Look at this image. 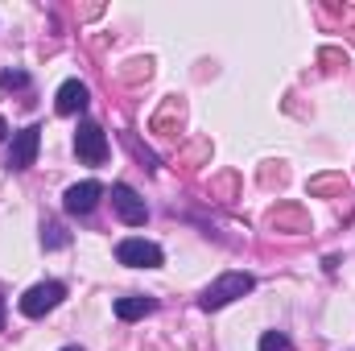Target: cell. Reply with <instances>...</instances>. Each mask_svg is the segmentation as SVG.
I'll use <instances>...</instances> for the list:
<instances>
[{"label": "cell", "mask_w": 355, "mask_h": 351, "mask_svg": "<svg viewBox=\"0 0 355 351\" xmlns=\"http://www.w3.org/2000/svg\"><path fill=\"white\" fill-rule=\"evenodd\" d=\"M116 261L128 264V268H162V248L153 244V240H141V236H128V240H120L116 244Z\"/></svg>", "instance_id": "3957f363"}, {"label": "cell", "mask_w": 355, "mask_h": 351, "mask_svg": "<svg viewBox=\"0 0 355 351\" xmlns=\"http://www.w3.org/2000/svg\"><path fill=\"white\" fill-rule=\"evenodd\" d=\"M91 103V91L87 83H79V79H67L62 87H58V95H54V108L62 112V116H79V112H87Z\"/></svg>", "instance_id": "ba28073f"}, {"label": "cell", "mask_w": 355, "mask_h": 351, "mask_svg": "<svg viewBox=\"0 0 355 351\" xmlns=\"http://www.w3.org/2000/svg\"><path fill=\"white\" fill-rule=\"evenodd\" d=\"M0 87H17V91H25L29 87V75H25V71H4V75H0Z\"/></svg>", "instance_id": "7c38bea8"}, {"label": "cell", "mask_w": 355, "mask_h": 351, "mask_svg": "<svg viewBox=\"0 0 355 351\" xmlns=\"http://www.w3.org/2000/svg\"><path fill=\"white\" fill-rule=\"evenodd\" d=\"M62 351H83V348H62Z\"/></svg>", "instance_id": "9a60e30c"}, {"label": "cell", "mask_w": 355, "mask_h": 351, "mask_svg": "<svg viewBox=\"0 0 355 351\" xmlns=\"http://www.w3.org/2000/svg\"><path fill=\"white\" fill-rule=\"evenodd\" d=\"M257 348H261V351H293V339H289V335H281V331H265Z\"/></svg>", "instance_id": "8fae6325"}, {"label": "cell", "mask_w": 355, "mask_h": 351, "mask_svg": "<svg viewBox=\"0 0 355 351\" xmlns=\"http://www.w3.org/2000/svg\"><path fill=\"white\" fill-rule=\"evenodd\" d=\"M112 207H116V215H120L128 228H141V223L149 219V207H145V198H141L132 186H124V182H116V186H112Z\"/></svg>", "instance_id": "8992f818"}, {"label": "cell", "mask_w": 355, "mask_h": 351, "mask_svg": "<svg viewBox=\"0 0 355 351\" xmlns=\"http://www.w3.org/2000/svg\"><path fill=\"white\" fill-rule=\"evenodd\" d=\"M42 244H46V248H67L71 236L62 232V223H42Z\"/></svg>", "instance_id": "30bf717a"}, {"label": "cell", "mask_w": 355, "mask_h": 351, "mask_svg": "<svg viewBox=\"0 0 355 351\" xmlns=\"http://www.w3.org/2000/svg\"><path fill=\"white\" fill-rule=\"evenodd\" d=\"M62 298H67V285H62V281H37V285H29V289L21 293V314H25V318H42V314H50Z\"/></svg>", "instance_id": "7a4b0ae2"}, {"label": "cell", "mask_w": 355, "mask_h": 351, "mask_svg": "<svg viewBox=\"0 0 355 351\" xmlns=\"http://www.w3.org/2000/svg\"><path fill=\"white\" fill-rule=\"evenodd\" d=\"M99 198H103V186L87 178V182H75L67 194H62V207L71 211V215H91L95 207H99Z\"/></svg>", "instance_id": "52a82bcc"}, {"label": "cell", "mask_w": 355, "mask_h": 351, "mask_svg": "<svg viewBox=\"0 0 355 351\" xmlns=\"http://www.w3.org/2000/svg\"><path fill=\"white\" fill-rule=\"evenodd\" d=\"M37 145H42V128H37V124L12 132V145H8V170H12V174L29 170V166L37 162Z\"/></svg>", "instance_id": "277c9868"}, {"label": "cell", "mask_w": 355, "mask_h": 351, "mask_svg": "<svg viewBox=\"0 0 355 351\" xmlns=\"http://www.w3.org/2000/svg\"><path fill=\"white\" fill-rule=\"evenodd\" d=\"M257 289V277L252 273H223V277H215L202 293H198V306L202 310H223V306H232L236 298H244V293H252Z\"/></svg>", "instance_id": "6da1fadb"}, {"label": "cell", "mask_w": 355, "mask_h": 351, "mask_svg": "<svg viewBox=\"0 0 355 351\" xmlns=\"http://www.w3.org/2000/svg\"><path fill=\"white\" fill-rule=\"evenodd\" d=\"M0 331H4V298H0Z\"/></svg>", "instance_id": "5bb4252c"}, {"label": "cell", "mask_w": 355, "mask_h": 351, "mask_svg": "<svg viewBox=\"0 0 355 351\" xmlns=\"http://www.w3.org/2000/svg\"><path fill=\"white\" fill-rule=\"evenodd\" d=\"M4 137H8V124H4V116H0V141H4Z\"/></svg>", "instance_id": "4fadbf2b"}, {"label": "cell", "mask_w": 355, "mask_h": 351, "mask_svg": "<svg viewBox=\"0 0 355 351\" xmlns=\"http://www.w3.org/2000/svg\"><path fill=\"white\" fill-rule=\"evenodd\" d=\"M153 310H157V298H149V293L116 298V318H120V323H137V318H145V314H153Z\"/></svg>", "instance_id": "9c48e42d"}, {"label": "cell", "mask_w": 355, "mask_h": 351, "mask_svg": "<svg viewBox=\"0 0 355 351\" xmlns=\"http://www.w3.org/2000/svg\"><path fill=\"white\" fill-rule=\"evenodd\" d=\"M75 153H79L87 166H103V162H107V137H103L99 124L83 120V124L75 128Z\"/></svg>", "instance_id": "5b68a950"}]
</instances>
